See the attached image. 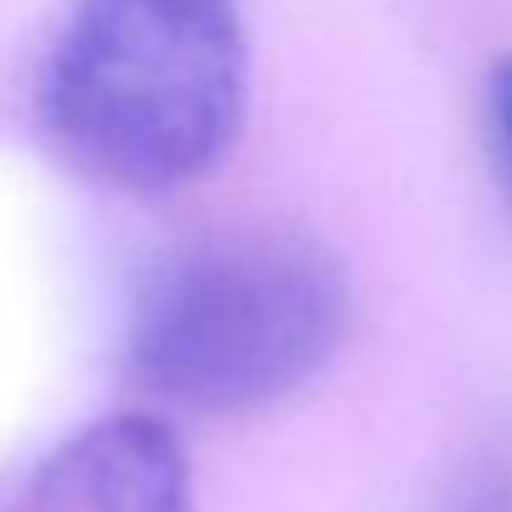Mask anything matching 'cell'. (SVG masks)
I'll return each instance as SVG.
<instances>
[{"label": "cell", "instance_id": "obj_5", "mask_svg": "<svg viewBox=\"0 0 512 512\" xmlns=\"http://www.w3.org/2000/svg\"><path fill=\"white\" fill-rule=\"evenodd\" d=\"M453 512H512V478H503V473H478L463 488V498H458Z\"/></svg>", "mask_w": 512, "mask_h": 512}, {"label": "cell", "instance_id": "obj_1", "mask_svg": "<svg viewBox=\"0 0 512 512\" xmlns=\"http://www.w3.org/2000/svg\"><path fill=\"white\" fill-rule=\"evenodd\" d=\"M239 0H80L40 75V120L80 174L170 194L224 160L244 115Z\"/></svg>", "mask_w": 512, "mask_h": 512}, {"label": "cell", "instance_id": "obj_3", "mask_svg": "<svg viewBox=\"0 0 512 512\" xmlns=\"http://www.w3.org/2000/svg\"><path fill=\"white\" fill-rule=\"evenodd\" d=\"M40 512H194L189 458L170 428L115 413L80 428L35 478Z\"/></svg>", "mask_w": 512, "mask_h": 512}, {"label": "cell", "instance_id": "obj_4", "mask_svg": "<svg viewBox=\"0 0 512 512\" xmlns=\"http://www.w3.org/2000/svg\"><path fill=\"white\" fill-rule=\"evenodd\" d=\"M488 130H493V150L512 189V55H503L488 75Z\"/></svg>", "mask_w": 512, "mask_h": 512}, {"label": "cell", "instance_id": "obj_2", "mask_svg": "<svg viewBox=\"0 0 512 512\" xmlns=\"http://www.w3.org/2000/svg\"><path fill=\"white\" fill-rule=\"evenodd\" d=\"M339 269L304 239H219L150 279L130 314V373L184 408L239 413L309 383L343 339Z\"/></svg>", "mask_w": 512, "mask_h": 512}]
</instances>
